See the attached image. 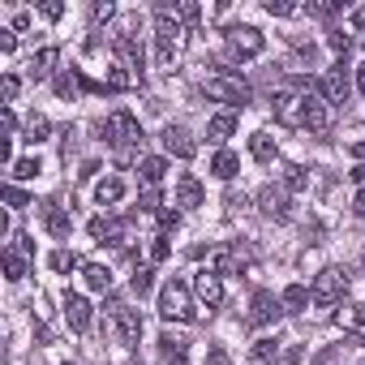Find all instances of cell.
Here are the masks:
<instances>
[{
	"instance_id": "obj_1",
	"label": "cell",
	"mask_w": 365,
	"mask_h": 365,
	"mask_svg": "<svg viewBox=\"0 0 365 365\" xmlns=\"http://www.w3.org/2000/svg\"><path fill=\"white\" fill-rule=\"evenodd\" d=\"M180 35H185V26H180L176 9H172V5H159V9H155V61H159V69H168V65L176 61Z\"/></svg>"
},
{
	"instance_id": "obj_2",
	"label": "cell",
	"mask_w": 365,
	"mask_h": 365,
	"mask_svg": "<svg viewBox=\"0 0 365 365\" xmlns=\"http://www.w3.org/2000/svg\"><path fill=\"white\" fill-rule=\"evenodd\" d=\"M103 142L116 150V155H133L138 146H142V125H138V116L133 112H112L108 120H103Z\"/></svg>"
},
{
	"instance_id": "obj_3",
	"label": "cell",
	"mask_w": 365,
	"mask_h": 365,
	"mask_svg": "<svg viewBox=\"0 0 365 365\" xmlns=\"http://www.w3.org/2000/svg\"><path fill=\"white\" fill-rule=\"evenodd\" d=\"M159 314H163L168 322H194V318H198L185 279H168V284L159 288Z\"/></svg>"
},
{
	"instance_id": "obj_4",
	"label": "cell",
	"mask_w": 365,
	"mask_h": 365,
	"mask_svg": "<svg viewBox=\"0 0 365 365\" xmlns=\"http://www.w3.org/2000/svg\"><path fill=\"white\" fill-rule=\"evenodd\" d=\"M142 22H125V31L116 35V56H120V69L133 78V82H142V73H146V52H142Z\"/></svg>"
},
{
	"instance_id": "obj_5",
	"label": "cell",
	"mask_w": 365,
	"mask_h": 365,
	"mask_svg": "<svg viewBox=\"0 0 365 365\" xmlns=\"http://www.w3.org/2000/svg\"><path fill=\"white\" fill-rule=\"evenodd\" d=\"M202 91H207V99L228 103L232 112L250 103V82H245V78H237V73H215V78H207V86H202Z\"/></svg>"
},
{
	"instance_id": "obj_6",
	"label": "cell",
	"mask_w": 365,
	"mask_h": 365,
	"mask_svg": "<svg viewBox=\"0 0 365 365\" xmlns=\"http://www.w3.org/2000/svg\"><path fill=\"white\" fill-rule=\"evenodd\" d=\"M271 112H275V120H279L284 129H305V120H309V95L284 91V95L271 99Z\"/></svg>"
},
{
	"instance_id": "obj_7",
	"label": "cell",
	"mask_w": 365,
	"mask_h": 365,
	"mask_svg": "<svg viewBox=\"0 0 365 365\" xmlns=\"http://www.w3.org/2000/svg\"><path fill=\"white\" fill-rule=\"evenodd\" d=\"M224 43H228V52L241 56V61L262 56V48H267V39H262L258 26H228V31H224Z\"/></svg>"
},
{
	"instance_id": "obj_8",
	"label": "cell",
	"mask_w": 365,
	"mask_h": 365,
	"mask_svg": "<svg viewBox=\"0 0 365 365\" xmlns=\"http://www.w3.org/2000/svg\"><path fill=\"white\" fill-rule=\"evenodd\" d=\"M314 301L318 305H335V301H344V292H348V275L339 271V267H322L318 275H314Z\"/></svg>"
},
{
	"instance_id": "obj_9",
	"label": "cell",
	"mask_w": 365,
	"mask_h": 365,
	"mask_svg": "<svg viewBox=\"0 0 365 365\" xmlns=\"http://www.w3.org/2000/svg\"><path fill=\"white\" fill-rule=\"evenodd\" d=\"M108 314H112V331H116V339L120 344H138L142 339V314L138 309H129L125 301H108Z\"/></svg>"
},
{
	"instance_id": "obj_10",
	"label": "cell",
	"mask_w": 365,
	"mask_h": 365,
	"mask_svg": "<svg viewBox=\"0 0 365 365\" xmlns=\"http://www.w3.org/2000/svg\"><path fill=\"white\" fill-rule=\"evenodd\" d=\"M348 91H352V82H348V65H344V61H335V65L318 78V95H322L327 103H344V99H348Z\"/></svg>"
},
{
	"instance_id": "obj_11",
	"label": "cell",
	"mask_w": 365,
	"mask_h": 365,
	"mask_svg": "<svg viewBox=\"0 0 365 365\" xmlns=\"http://www.w3.org/2000/svg\"><path fill=\"white\" fill-rule=\"evenodd\" d=\"M258 361L267 365H297L301 361V344H284V339H258Z\"/></svg>"
},
{
	"instance_id": "obj_12",
	"label": "cell",
	"mask_w": 365,
	"mask_h": 365,
	"mask_svg": "<svg viewBox=\"0 0 365 365\" xmlns=\"http://www.w3.org/2000/svg\"><path fill=\"white\" fill-rule=\"evenodd\" d=\"M279 314H284V301H279L275 292L258 288V292H254V305H250V322H254V327H271Z\"/></svg>"
},
{
	"instance_id": "obj_13",
	"label": "cell",
	"mask_w": 365,
	"mask_h": 365,
	"mask_svg": "<svg viewBox=\"0 0 365 365\" xmlns=\"http://www.w3.org/2000/svg\"><path fill=\"white\" fill-rule=\"evenodd\" d=\"M163 150L176 155V159H194L198 155V142H194V133L185 125H168L163 129Z\"/></svg>"
},
{
	"instance_id": "obj_14",
	"label": "cell",
	"mask_w": 365,
	"mask_h": 365,
	"mask_svg": "<svg viewBox=\"0 0 365 365\" xmlns=\"http://www.w3.org/2000/svg\"><path fill=\"white\" fill-rule=\"evenodd\" d=\"M207 258H211V271H215V275H237V271L250 262V254H245L241 245H220V250H211Z\"/></svg>"
},
{
	"instance_id": "obj_15",
	"label": "cell",
	"mask_w": 365,
	"mask_h": 365,
	"mask_svg": "<svg viewBox=\"0 0 365 365\" xmlns=\"http://www.w3.org/2000/svg\"><path fill=\"white\" fill-rule=\"evenodd\" d=\"M258 207L267 220H288V190L284 185H262L258 190Z\"/></svg>"
},
{
	"instance_id": "obj_16",
	"label": "cell",
	"mask_w": 365,
	"mask_h": 365,
	"mask_svg": "<svg viewBox=\"0 0 365 365\" xmlns=\"http://www.w3.org/2000/svg\"><path fill=\"white\" fill-rule=\"evenodd\" d=\"M194 292H198V301H202L207 309H215V305L224 301V279L207 267V271H198V275H194Z\"/></svg>"
},
{
	"instance_id": "obj_17",
	"label": "cell",
	"mask_w": 365,
	"mask_h": 365,
	"mask_svg": "<svg viewBox=\"0 0 365 365\" xmlns=\"http://www.w3.org/2000/svg\"><path fill=\"white\" fill-rule=\"evenodd\" d=\"M65 322H69L78 335H86V331H91V301L78 297V292H69V297H65Z\"/></svg>"
},
{
	"instance_id": "obj_18",
	"label": "cell",
	"mask_w": 365,
	"mask_h": 365,
	"mask_svg": "<svg viewBox=\"0 0 365 365\" xmlns=\"http://www.w3.org/2000/svg\"><path fill=\"white\" fill-rule=\"evenodd\" d=\"M202 198H207V194H202V180H198V176H190V172H185V176L176 180V207L194 211V207H202Z\"/></svg>"
},
{
	"instance_id": "obj_19",
	"label": "cell",
	"mask_w": 365,
	"mask_h": 365,
	"mask_svg": "<svg viewBox=\"0 0 365 365\" xmlns=\"http://www.w3.org/2000/svg\"><path fill=\"white\" fill-rule=\"evenodd\" d=\"M125 228H129L125 220H108V215H95L91 220V237L95 241H108V245H120L125 241Z\"/></svg>"
},
{
	"instance_id": "obj_20",
	"label": "cell",
	"mask_w": 365,
	"mask_h": 365,
	"mask_svg": "<svg viewBox=\"0 0 365 365\" xmlns=\"http://www.w3.org/2000/svg\"><path fill=\"white\" fill-rule=\"evenodd\" d=\"M159 356H163L168 365H185V361H190V339L163 331V335H159Z\"/></svg>"
},
{
	"instance_id": "obj_21",
	"label": "cell",
	"mask_w": 365,
	"mask_h": 365,
	"mask_svg": "<svg viewBox=\"0 0 365 365\" xmlns=\"http://www.w3.org/2000/svg\"><path fill=\"white\" fill-rule=\"evenodd\" d=\"M120 198H125V180L120 176H103L99 185H95V202L99 207H116Z\"/></svg>"
},
{
	"instance_id": "obj_22",
	"label": "cell",
	"mask_w": 365,
	"mask_h": 365,
	"mask_svg": "<svg viewBox=\"0 0 365 365\" xmlns=\"http://www.w3.org/2000/svg\"><path fill=\"white\" fill-rule=\"evenodd\" d=\"M82 284H86L91 292H108V288H112V271H108L103 262H86V267H82Z\"/></svg>"
},
{
	"instance_id": "obj_23",
	"label": "cell",
	"mask_w": 365,
	"mask_h": 365,
	"mask_svg": "<svg viewBox=\"0 0 365 365\" xmlns=\"http://www.w3.org/2000/svg\"><path fill=\"white\" fill-rule=\"evenodd\" d=\"M56 61H61V52H56V48H39V52L31 56L26 73H31V78L39 82V78H48V73H52V65H56Z\"/></svg>"
},
{
	"instance_id": "obj_24",
	"label": "cell",
	"mask_w": 365,
	"mask_h": 365,
	"mask_svg": "<svg viewBox=\"0 0 365 365\" xmlns=\"http://www.w3.org/2000/svg\"><path fill=\"white\" fill-rule=\"evenodd\" d=\"M305 129H314V133H327L331 129V108L309 91V120H305Z\"/></svg>"
},
{
	"instance_id": "obj_25",
	"label": "cell",
	"mask_w": 365,
	"mask_h": 365,
	"mask_svg": "<svg viewBox=\"0 0 365 365\" xmlns=\"http://www.w3.org/2000/svg\"><path fill=\"white\" fill-rule=\"evenodd\" d=\"M232 133H237V112L211 116V125H207V138H211V142H224V138H232Z\"/></svg>"
},
{
	"instance_id": "obj_26",
	"label": "cell",
	"mask_w": 365,
	"mask_h": 365,
	"mask_svg": "<svg viewBox=\"0 0 365 365\" xmlns=\"http://www.w3.org/2000/svg\"><path fill=\"white\" fill-rule=\"evenodd\" d=\"M309 297H314V292H309L305 284H288V288L279 292V301H284V309H288V314H301V309L309 305Z\"/></svg>"
},
{
	"instance_id": "obj_27",
	"label": "cell",
	"mask_w": 365,
	"mask_h": 365,
	"mask_svg": "<svg viewBox=\"0 0 365 365\" xmlns=\"http://www.w3.org/2000/svg\"><path fill=\"white\" fill-rule=\"evenodd\" d=\"M163 172H168V159H159V155H146V159L138 163V176L146 180V185H150V190L159 185V180H163Z\"/></svg>"
},
{
	"instance_id": "obj_28",
	"label": "cell",
	"mask_w": 365,
	"mask_h": 365,
	"mask_svg": "<svg viewBox=\"0 0 365 365\" xmlns=\"http://www.w3.org/2000/svg\"><path fill=\"white\" fill-rule=\"evenodd\" d=\"M78 91H86V78H82L78 69H65V73H56V95H61V99H73Z\"/></svg>"
},
{
	"instance_id": "obj_29",
	"label": "cell",
	"mask_w": 365,
	"mask_h": 365,
	"mask_svg": "<svg viewBox=\"0 0 365 365\" xmlns=\"http://www.w3.org/2000/svg\"><path fill=\"white\" fill-rule=\"evenodd\" d=\"M275 150H279V146H275V138H271V133H254V138H250V155H254L258 163H271V159H275Z\"/></svg>"
},
{
	"instance_id": "obj_30",
	"label": "cell",
	"mask_w": 365,
	"mask_h": 365,
	"mask_svg": "<svg viewBox=\"0 0 365 365\" xmlns=\"http://www.w3.org/2000/svg\"><path fill=\"white\" fill-rule=\"evenodd\" d=\"M211 172H215V176H220V180H232V176H237V172H241V159H237V155H232V150H220V155H215V159H211Z\"/></svg>"
},
{
	"instance_id": "obj_31",
	"label": "cell",
	"mask_w": 365,
	"mask_h": 365,
	"mask_svg": "<svg viewBox=\"0 0 365 365\" xmlns=\"http://www.w3.org/2000/svg\"><path fill=\"white\" fill-rule=\"evenodd\" d=\"M69 228H73V224H69V211H61L56 202H48V232H52L56 241H65Z\"/></svg>"
},
{
	"instance_id": "obj_32",
	"label": "cell",
	"mask_w": 365,
	"mask_h": 365,
	"mask_svg": "<svg viewBox=\"0 0 365 365\" xmlns=\"http://www.w3.org/2000/svg\"><path fill=\"white\" fill-rule=\"evenodd\" d=\"M48 267H52L56 275H69V271H78L82 262H78V254H73V250H52V258H48Z\"/></svg>"
},
{
	"instance_id": "obj_33",
	"label": "cell",
	"mask_w": 365,
	"mask_h": 365,
	"mask_svg": "<svg viewBox=\"0 0 365 365\" xmlns=\"http://www.w3.org/2000/svg\"><path fill=\"white\" fill-rule=\"evenodd\" d=\"M26 271H31V258L18 254V250H9V254H5V275L18 284V279H26Z\"/></svg>"
},
{
	"instance_id": "obj_34",
	"label": "cell",
	"mask_w": 365,
	"mask_h": 365,
	"mask_svg": "<svg viewBox=\"0 0 365 365\" xmlns=\"http://www.w3.org/2000/svg\"><path fill=\"white\" fill-rule=\"evenodd\" d=\"M305 185H309V172H305L301 163H288V168H284V190L297 194V190H305Z\"/></svg>"
},
{
	"instance_id": "obj_35",
	"label": "cell",
	"mask_w": 365,
	"mask_h": 365,
	"mask_svg": "<svg viewBox=\"0 0 365 365\" xmlns=\"http://www.w3.org/2000/svg\"><path fill=\"white\" fill-rule=\"evenodd\" d=\"M9 168H14V180H35V176L43 172V163H39L35 155H26V159H14Z\"/></svg>"
},
{
	"instance_id": "obj_36",
	"label": "cell",
	"mask_w": 365,
	"mask_h": 365,
	"mask_svg": "<svg viewBox=\"0 0 365 365\" xmlns=\"http://www.w3.org/2000/svg\"><path fill=\"white\" fill-rule=\"evenodd\" d=\"M129 288H133V297H146V292L155 288V271H150V267H138V271L129 275Z\"/></svg>"
},
{
	"instance_id": "obj_37",
	"label": "cell",
	"mask_w": 365,
	"mask_h": 365,
	"mask_svg": "<svg viewBox=\"0 0 365 365\" xmlns=\"http://www.w3.org/2000/svg\"><path fill=\"white\" fill-rule=\"evenodd\" d=\"M48 133H52V120L48 116H31L26 120V142H43Z\"/></svg>"
},
{
	"instance_id": "obj_38",
	"label": "cell",
	"mask_w": 365,
	"mask_h": 365,
	"mask_svg": "<svg viewBox=\"0 0 365 365\" xmlns=\"http://www.w3.org/2000/svg\"><path fill=\"white\" fill-rule=\"evenodd\" d=\"M335 322H339V327H365V305H344V309L335 314Z\"/></svg>"
},
{
	"instance_id": "obj_39",
	"label": "cell",
	"mask_w": 365,
	"mask_h": 365,
	"mask_svg": "<svg viewBox=\"0 0 365 365\" xmlns=\"http://www.w3.org/2000/svg\"><path fill=\"white\" fill-rule=\"evenodd\" d=\"M176 9V18H180V26H194L198 18H202V9L194 5V0H180V5H172Z\"/></svg>"
},
{
	"instance_id": "obj_40",
	"label": "cell",
	"mask_w": 365,
	"mask_h": 365,
	"mask_svg": "<svg viewBox=\"0 0 365 365\" xmlns=\"http://www.w3.org/2000/svg\"><path fill=\"white\" fill-rule=\"evenodd\" d=\"M327 43H331V52H335L339 61L352 52V35H344V31H331V35H327Z\"/></svg>"
},
{
	"instance_id": "obj_41",
	"label": "cell",
	"mask_w": 365,
	"mask_h": 365,
	"mask_svg": "<svg viewBox=\"0 0 365 365\" xmlns=\"http://www.w3.org/2000/svg\"><path fill=\"white\" fill-rule=\"evenodd\" d=\"M339 9H344L339 0H318V5H305L309 18H331V14H339Z\"/></svg>"
},
{
	"instance_id": "obj_42",
	"label": "cell",
	"mask_w": 365,
	"mask_h": 365,
	"mask_svg": "<svg viewBox=\"0 0 365 365\" xmlns=\"http://www.w3.org/2000/svg\"><path fill=\"white\" fill-rule=\"evenodd\" d=\"M5 202H9L14 211H22V207H31V194L18 190V185H5Z\"/></svg>"
},
{
	"instance_id": "obj_43",
	"label": "cell",
	"mask_w": 365,
	"mask_h": 365,
	"mask_svg": "<svg viewBox=\"0 0 365 365\" xmlns=\"http://www.w3.org/2000/svg\"><path fill=\"white\" fill-rule=\"evenodd\" d=\"M18 91H22L18 73H5V82H0V95H5V103H14V99H18Z\"/></svg>"
},
{
	"instance_id": "obj_44",
	"label": "cell",
	"mask_w": 365,
	"mask_h": 365,
	"mask_svg": "<svg viewBox=\"0 0 365 365\" xmlns=\"http://www.w3.org/2000/svg\"><path fill=\"white\" fill-rule=\"evenodd\" d=\"M172 254V241H168V232L163 237H155V245H150V262H163Z\"/></svg>"
},
{
	"instance_id": "obj_45",
	"label": "cell",
	"mask_w": 365,
	"mask_h": 365,
	"mask_svg": "<svg viewBox=\"0 0 365 365\" xmlns=\"http://www.w3.org/2000/svg\"><path fill=\"white\" fill-rule=\"evenodd\" d=\"M9 250H18V254H26V258H31V262H35V241H31V237H26V232H18V237H14V245H9Z\"/></svg>"
},
{
	"instance_id": "obj_46",
	"label": "cell",
	"mask_w": 365,
	"mask_h": 365,
	"mask_svg": "<svg viewBox=\"0 0 365 365\" xmlns=\"http://www.w3.org/2000/svg\"><path fill=\"white\" fill-rule=\"evenodd\" d=\"M267 14L271 18H288V14H297V5H288V0H267Z\"/></svg>"
},
{
	"instance_id": "obj_47",
	"label": "cell",
	"mask_w": 365,
	"mask_h": 365,
	"mask_svg": "<svg viewBox=\"0 0 365 365\" xmlns=\"http://www.w3.org/2000/svg\"><path fill=\"white\" fill-rule=\"evenodd\" d=\"M202 365H232V356H228V352H224V348L215 344V348L207 352V361H202Z\"/></svg>"
},
{
	"instance_id": "obj_48",
	"label": "cell",
	"mask_w": 365,
	"mask_h": 365,
	"mask_svg": "<svg viewBox=\"0 0 365 365\" xmlns=\"http://www.w3.org/2000/svg\"><path fill=\"white\" fill-rule=\"evenodd\" d=\"M112 14H116V9L108 5V0H103V5H95V9H91V22H108Z\"/></svg>"
},
{
	"instance_id": "obj_49",
	"label": "cell",
	"mask_w": 365,
	"mask_h": 365,
	"mask_svg": "<svg viewBox=\"0 0 365 365\" xmlns=\"http://www.w3.org/2000/svg\"><path fill=\"white\" fill-rule=\"evenodd\" d=\"M14 48H18V35H14V31H0V52H5V56H9Z\"/></svg>"
},
{
	"instance_id": "obj_50",
	"label": "cell",
	"mask_w": 365,
	"mask_h": 365,
	"mask_svg": "<svg viewBox=\"0 0 365 365\" xmlns=\"http://www.w3.org/2000/svg\"><path fill=\"white\" fill-rule=\"evenodd\" d=\"M61 14H65V5H61V0H48V5H43V18H52V22H56Z\"/></svg>"
},
{
	"instance_id": "obj_51",
	"label": "cell",
	"mask_w": 365,
	"mask_h": 365,
	"mask_svg": "<svg viewBox=\"0 0 365 365\" xmlns=\"http://www.w3.org/2000/svg\"><path fill=\"white\" fill-rule=\"evenodd\" d=\"M142 211H159V194H155V190L142 194Z\"/></svg>"
},
{
	"instance_id": "obj_52",
	"label": "cell",
	"mask_w": 365,
	"mask_h": 365,
	"mask_svg": "<svg viewBox=\"0 0 365 365\" xmlns=\"http://www.w3.org/2000/svg\"><path fill=\"white\" fill-rule=\"evenodd\" d=\"M159 224H163V228H168V232H172V228H176V224H180V215H176V211H159Z\"/></svg>"
},
{
	"instance_id": "obj_53",
	"label": "cell",
	"mask_w": 365,
	"mask_h": 365,
	"mask_svg": "<svg viewBox=\"0 0 365 365\" xmlns=\"http://www.w3.org/2000/svg\"><path fill=\"white\" fill-rule=\"evenodd\" d=\"M352 211H356V215H361V220H365V185H361V190H356V198H352Z\"/></svg>"
},
{
	"instance_id": "obj_54",
	"label": "cell",
	"mask_w": 365,
	"mask_h": 365,
	"mask_svg": "<svg viewBox=\"0 0 365 365\" xmlns=\"http://www.w3.org/2000/svg\"><path fill=\"white\" fill-rule=\"evenodd\" d=\"M352 26H356V31H365V9H352Z\"/></svg>"
},
{
	"instance_id": "obj_55",
	"label": "cell",
	"mask_w": 365,
	"mask_h": 365,
	"mask_svg": "<svg viewBox=\"0 0 365 365\" xmlns=\"http://www.w3.org/2000/svg\"><path fill=\"white\" fill-rule=\"evenodd\" d=\"M348 150H352V155H356V159H361V163H365V142H352V146H348Z\"/></svg>"
},
{
	"instance_id": "obj_56",
	"label": "cell",
	"mask_w": 365,
	"mask_h": 365,
	"mask_svg": "<svg viewBox=\"0 0 365 365\" xmlns=\"http://www.w3.org/2000/svg\"><path fill=\"white\" fill-rule=\"evenodd\" d=\"M352 180H361V185H365V163H356V168H352Z\"/></svg>"
},
{
	"instance_id": "obj_57",
	"label": "cell",
	"mask_w": 365,
	"mask_h": 365,
	"mask_svg": "<svg viewBox=\"0 0 365 365\" xmlns=\"http://www.w3.org/2000/svg\"><path fill=\"white\" fill-rule=\"evenodd\" d=\"M356 91H361V95H365V65H361V69H356Z\"/></svg>"
}]
</instances>
